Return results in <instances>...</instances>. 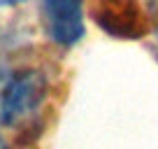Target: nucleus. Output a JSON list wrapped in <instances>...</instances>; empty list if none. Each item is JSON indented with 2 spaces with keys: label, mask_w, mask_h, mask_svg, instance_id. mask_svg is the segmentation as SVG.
Instances as JSON below:
<instances>
[{
  "label": "nucleus",
  "mask_w": 158,
  "mask_h": 149,
  "mask_svg": "<svg viewBox=\"0 0 158 149\" xmlns=\"http://www.w3.org/2000/svg\"><path fill=\"white\" fill-rule=\"evenodd\" d=\"M49 93V79L42 70L0 72V124L16 126L28 121Z\"/></svg>",
  "instance_id": "nucleus-1"
},
{
  "label": "nucleus",
  "mask_w": 158,
  "mask_h": 149,
  "mask_svg": "<svg viewBox=\"0 0 158 149\" xmlns=\"http://www.w3.org/2000/svg\"><path fill=\"white\" fill-rule=\"evenodd\" d=\"M91 16L116 40H139L151 28V19L137 0H91Z\"/></svg>",
  "instance_id": "nucleus-2"
},
{
  "label": "nucleus",
  "mask_w": 158,
  "mask_h": 149,
  "mask_svg": "<svg viewBox=\"0 0 158 149\" xmlns=\"http://www.w3.org/2000/svg\"><path fill=\"white\" fill-rule=\"evenodd\" d=\"M84 0H40L44 33L58 47H74L86 33Z\"/></svg>",
  "instance_id": "nucleus-3"
},
{
  "label": "nucleus",
  "mask_w": 158,
  "mask_h": 149,
  "mask_svg": "<svg viewBox=\"0 0 158 149\" xmlns=\"http://www.w3.org/2000/svg\"><path fill=\"white\" fill-rule=\"evenodd\" d=\"M149 19H151V23H158V0H156V5H153V12L149 14Z\"/></svg>",
  "instance_id": "nucleus-4"
},
{
  "label": "nucleus",
  "mask_w": 158,
  "mask_h": 149,
  "mask_svg": "<svg viewBox=\"0 0 158 149\" xmlns=\"http://www.w3.org/2000/svg\"><path fill=\"white\" fill-rule=\"evenodd\" d=\"M23 0H0V7H12V5H19Z\"/></svg>",
  "instance_id": "nucleus-5"
},
{
  "label": "nucleus",
  "mask_w": 158,
  "mask_h": 149,
  "mask_svg": "<svg viewBox=\"0 0 158 149\" xmlns=\"http://www.w3.org/2000/svg\"><path fill=\"white\" fill-rule=\"evenodd\" d=\"M0 149H10V144H7L5 140H2V135H0Z\"/></svg>",
  "instance_id": "nucleus-6"
}]
</instances>
